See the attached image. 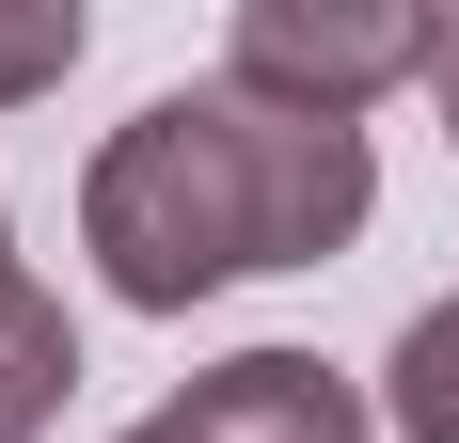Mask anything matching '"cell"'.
I'll list each match as a JSON object with an SVG mask.
<instances>
[{
  "label": "cell",
  "mask_w": 459,
  "mask_h": 443,
  "mask_svg": "<svg viewBox=\"0 0 459 443\" xmlns=\"http://www.w3.org/2000/svg\"><path fill=\"white\" fill-rule=\"evenodd\" d=\"M428 111H444V143H459V0L428 16Z\"/></svg>",
  "instance_id": "7"
},
{
  "label": "cell",
  "mask_w": 459,
  "mask_h": 443,
  "mask_svg": "<svg viewBox=\"0 0 459 443\" xmlns=\"http://www.w3.org/2000/svg\"><path fill=\"white\" fill-rule=\"evenodd\" d=\"M365 206H380L365 127L270 111V95H238V80H190V95H143L127 127L95 143L80 254H95V285L127 317H190V301H222V285H254V269L349 254Z\"/></svg>",
  "instance_id": "1"
},
{
  "label": "cell",
  "mask_w": 459,
  "mask_h": 443,
  "mask_svg": "<svg viewBox=\"0 0 459 443\" xmlns=\"http://www.w3.org/2000/svg\"><path fill=\"white\" fill-rule=\"evenodd\" d=\"M111 443H190V428H175V412H143V428H111Z\"/></svg>",
  "instance_id": "8"
},
{
  "label": "cell",
  "mask_w": 459,
  "mask_h": 443,
  "mask_svg": "<svg viewBox=\"0 0 459 443\" xmlns=\"http://www.w3.org/2000/svg\"><path fill=\"white\" fill-rule=\"evenodd\" d=\"M64 396H80V317L48 301V285H16L0 301V443H48Z\"/></svg>",
  "instance_id": "4"
},
{
  "label": "cell",
  "mask_w": 459,
  "mask_h": 443,
  "mask_svg": "<svg viewBox=\"0 0 459 443\" xmlns=\"http://www.w3.org/2000/svg\"><path fill=\"white\" fill-rule=\"evenodd\" d=\"M16 285H32V269H16V222H0V301H16Z\"/></svg>",
  "instance_id": "9"
},
{
  "label": "cell",
  "mask_w": 459,
  "mask_h": 443,
  "mask_svg": "<svg viewBox=\"0 0 459 443\" xmlns=\"http://www.w3.org/2000/svg\"><path fill=\"white\" fill-rule=\"evenodd\" d=\"M380 428H396V443H459V285L396 333V364H380Z\"/></svg>",
  "instance_id": "5"
},
{
  "label": "cell",
  "mask_w": 459,
  "mask_h": 443,
  "mask_svg": "<svg viewBox=\"0 0 459 443\" xmlns=\"http://www.w3.org/2000/svg\"><path fill=\"white\" fill-rule=\"evenodd\" d=\"M80 48H95V32H80V0H0V111H16V95H48Z\"/></svg>",
  "instance_id": "6"
},
{
  "label": "cell",
  "mask_w": 459,
  "mask_h": 443,
  "mask_svg": "<svg viewBox=\"0 0 459 443\" xmlns=\"http://www.w3.org/2000/svg\"><path fill=\"white\" fill-rule=\"evenodd\" d=\"M159 412H175L190 443H380V412L349 396L317 349H222L206 380H175Z\"/></svg>",
  "instance_id": "3"
},
{
  "label": "cell",
  "mask_w": 459,
  "mask_h": 443,
  "mask_svg": "<svg viewBox=\"0 0 459 443\" xmlns=\"http://www.w3.org/2000/svg\"><path fill=\"white\" fill-rule=\"evenodd\" d=\"M222 80L270 95V111H333V127H365L396 80H428V16H412V0H238Z\"/></svg>",
  "instance_id": "2"
}]
</instances>
